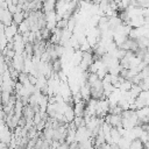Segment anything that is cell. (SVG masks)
Here are the masks:
<instances>
[{
    "label": "cell",
    "instance_id": "cell-4",
    "mask_svg": "<svg viewBox=\"0 0 149 149\" xmlns=\"http://www.w3.org/2000/svg\"><path fill=\"white\" fill-rule=\"evenodd\" d=\"M17 31H19V34H21V35H23V34L30 31V27H29V23H28L27 20H24L23 22H21V23L17 26Z\"/></svg>",
    "mask_w": 149,
    "mask_h": 149
},
{
    "label": "cell",
    "instance_id": "cell-3",
    "mask_svg": "<svg viewBox=\"0 0 149 149\" xmlns=\"http://www.w3.org/2000/svg\"><path fill=\"white\" fill-rule=\"evenodd\" d=\"M26 20V14H24V12L23 10H21V12H15L14 14H13V23L14 24H16V26H19L21 22H23Z\"/></svg>",
    "mask_w": 149,
    "mask_h": 149
},
{
    "label": "cell",
    "instance_id": "cell-1",
    "mask_svg": "<svg viewBox=\"0 0 149 149\" xmlns=\"http://www.w3.org/2000/svg\"><path fill=\"white\" fill-rule=\"evenodd\" d=\"M105 122L108 123L112 128L122 127L121 126V115H118V114H111V113H108L105 116Z\"/></svg>",
    "mask_w": 149,
    "mask_h": 149
},
{
    "label": "cell",
    "instance_id": "cell-5",
    "mask_svg": "<svg viewBox=\"0 0 149 149\" xmlns=\"http://www.w3.org/2000/svg\"><path fill=\"white\" fill-rule=\"evenodd\" d=\"M129 149H143V142L140 139H135L130 142Z\"/></svg>",
    "mask_w": 149,
    "mask_h": 149
},
{
    "label": "cell",
    "instance_id": "cell-2",
    "mask_svg": "<svg viewBox=\"0 0 149 149\" xmlns=\"http://www.w3.org/2000/svg\"><path fill=\"white\" fill-rule=\"evenodd\" d=\"M16 34H19V31H17V26H16V24L12 23V24L5 27V36H6V38L8 40V42H9V41H13V38H14V36H15Z\"/></svg>",
    "mask_w": 149,
    "mask_h": 149
}]
</instances>
